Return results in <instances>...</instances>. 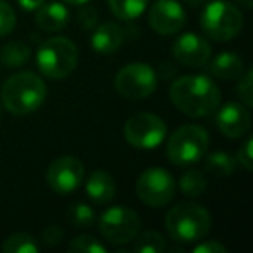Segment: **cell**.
I'll use <instances>...</instances> for the list:
<instances>
[{"mask_svg":"<svg viewBox=\"0 0 253 253\" xmlns=\"http://www.w3.org/2000/svg\"><path fill=\"white\" fill-rule=\"evenodd\" d=\"M170 101L184 115L205 118L218 108L220 90L217 84L205 75H186L172 84Z\"/></svg>","mask_w":253,"mask_h":253,"instance_id":"obj_1","label":"cell"},{"mask_svg":"<svg viewBox=\"0 0 253 253\" xmlns=\"http://www.w3.org/2000/svg\"><path fill=\"white\" fill-rule=\"evenodd\" d=\"M2 104L11 115L26 116L43 104L47 97V87L39 75L32 71H19L5 80L0 90Z\"/></svg>","mask_w":253,"mask_h":253,"instance_id":"obj_2","label":"cell"},{"mask_svg":"<svg viewBox=\"0 0 253 253\" xmlns=\"http://www.w3.org/2000/svg\"><path fill=\"white\" fill-rule=\"evenodd\" d=\"M165 229L177 243H196L211 229V215L203 205L184 201L170 208L165 217Z\"/></svg>","mask_w":253,"mask_h":253,"instance_id":"obj_3","label":"cell"},{"mask_svg":"<svg viewBox=\"0 0 253 253\" xmlns=\"http://www.w3.org/2000/svg\"><path fill=\"white\" fill-rule=\"evenodd\" d=\"M78 64V49L66 37L47 39L37 52V66L52 80L70 77Z\"/></svg>","mask_w":253,"mask_h":253,"instance_id":"obj_4","label":"cell"},{"mask_svg":"<svg viewBox=\"0 0 253 253\" xmlns=\"http://www.w3.org/2000/svg\"><path fill=\"white\" fill-rule=\"evenodd\" d=\"M208 149V132L200 125L179 126L167 142V158L173 165H194Z\"/></svg>","mask_w":253,"mask_h":253,"instance_id":"obj_5","label":"cell"},{"mask_svg":"<svg viewBox=\"0 0 253 253\" xmlns=\"http://www.w3.org/2000/svg\"><path fill=\"white\" fill-rule=\"evenodd\" d=\"M201 30L215 42L232 40L243 28V14L234 4L215 0L201 12Z\"/></svg>","mask_w":253,"mask_h":253,"instance_id":"obj_6","label":"cell"},{"mask_svg":"<svg viewBox=\"0 0 253 253\" xmlns=\"http://www.w3.org/2000/svg\"><path fill=\"white\" fill-rule=\"evenodd\" d=\"M141 217L134 208L111 207L99 217V232L113 245H126L134 241L141 231Z\"/></svg>","mask_w":253,"mask_h":253,"instance_id":"obj_7","label":"cell"},{"mask_svg":"<svg viewBox=\"0 0 253 253\" xmlns=\"http://www.w3.org/2000/svg\"><path fill=\"white\" fill-rule=\"evenodd\" d=\"M123 135L137 149L158 148L167 137V123L153 113H137L125 122Z\"/></svg>","mask_w":253,"mask_h":253,"instance_id":"obj_8","label":"cell"},{"mask_svg":"<svg viewBox=\"0 0 253 253\" xmlns=\"http://www.w3.org/2000/svg\"><path fill=\"white\" fill-rule=\"evenodd\" d=\"M156 73L149 64L132 63L123 66L115 77V90L122 97L139 101L149 97L156 88Z\"/></svg>","mask_w":253,"mask_h":253,"instance_id":"obj_9","label":"cell"},{"mask_svg":"<svg viewBox=\"0 0 253 253\" xmlns=\"http://www.w3.org/2000/svg\"><path fill=\"white\" fill-rule=\"evenodd\" d=\"M175 180L165 169L153 167L139 175L135 193L148 207H165L175 196Z\"/></svg>","mask_w":253,"mask_h":253,"instance_id":"obj_10","label":"cell"},{"mask_svg":"<svg viewBox=\"0 0 253 253\" xmlns=\"http://www.w3.org/2000/svg\"><path fill=\"white\" fill-rule=\"evenodd\" d=\"M85 177L82 162L75 156H61L47 169V184L52 191L66 194L75 191Z\"/></svg>","mask_w":253,"mask_h":253,"instance_id":"obj_11","label":"cell"},{"mask_svg":"<svg viewBox=\"0 0 253 253\" xmlns=\"http://www.w3.org/2000/svg\"><path fill=\"white\" fill-rule=\"evenodd\" d=\"M149 26L160 35H175L184 28L186 11L177 0H156L148 14Z\"/></svg>","mask_w":253,"mask_h":253,"instance_id":"obj_12","label":"cell"},{"mask_svg":"<svg viewBox=\"0 0 253 253\" xmlns=\"http://www.w3.org/2000/svg\"><path fill=\"white\" fill-rule=\"evenodd\" d=\"M172 54L179 63L189 68L207 66L211 57V47L196 33H184L173 42Z\"/></svg>","mask_w":253,"mask_h":253,"instance_id":"obj_13","label":"cell"},{"mask_svg":"<svg viewBox=\"0 0 253 253\" xmlns=\"http://www.w3.org/2000/svg\"><path fill=\"white\" fill-rule=\"evenodd\" d=\"M215 123L222 135L229 139H239L250 130L252 116L243 102H227L218 109Z\"/></svg>","mask_w":253,"mask_h":253,"instance_id":"obj_14","label":"cell"},{"mask_svg":"<svg viewBox=\"0 0 253 253\" xmlns=\"http://www.w3.org/2000/svg\"><path fill=\"white\" fill-rule=\"evenodd\" d=\"M125 42V30L118 23H102L90 37L92 49L99 54H113Z\"/></svg>","mask_w":253,"mask_h":253,"instance_id":"obj_15","label":"cell"},{"mask_svg":"<svg viewBox=\"0 0 253 253\" xmlns=\"http://www.w3.org/2000/svg\"><path fill=\"white\" fill-rule=\"evenodd\" d=\"M37 25L43 32H61L63 28H66L68 21H70V11L64 4L59 2H43L39 9H37Z\"/></svg>","mask_w":253,"mask_h":253,"instance_id":"obj_16","label":"cell"},{"mask_svg":"<svg viewBox=\"0 0 253 253\" xmlns=\"http://www.w3.org/2000/svg\"><path fill=\"white\" fill-rule=\"evenodd\" d=\"M88 198L97 205H106L115 198L116 186L115 179L109 175L106 170H94L88 175L87 184H85Z\"/></svg>","mask_w":253,"mask_h":253,"instance_id":"obj_17","label":"cell"},{"mask_svg":"<svg viewBox=\"0 0 253 253\" xmlns=\"http://www.w3.org/2000/svg\"><path fill=\"white\" fill-rule=\"evenodd\" d=\"M210 63V61H208ZM245 71V63L234 52H220L208 64V73L220 80H238Z\"/></svg>","mask_w":253,"mask_h":253,"instance_id":"obj_18","label":"cell"},{"mask_svg":"<svg viewBox=\"0 0 253 253\" xmlns=\"http://www.w3.org/2000/svg\"><path fill=\"white\" fill-rule=\"evenodd\" d=\"M236 158L227 151H215L205 158V170L215 177H229L236 170Z\"/></svg>","mask_w":253,"mask_h":253,"instance_id":"obj_19","label":"cell"},{"mask_svg":"<svg viewBox=\"0 0 253 253\" xmlns=\"http://www.w3.org/2000/svg\"><path fill=\"white\" fill-rule=\"evenodd\" d=\"M149 0H108L109 11L123 21L137 19L148 9Z\"/></svg>","mask_w":253,"mask_h":253,"instance_id":"obj_20","label":"cell"},{"mask_svg":"<svg viewBox=\"0 0 253 253\" xmlns=\"http://www.w3.org/2000/svg\"><path fill=\"white\" fill-rule=\"evenodd\" d=\"M165 250V238L156 231H139V234L134 238V252L137 253H163Z\"/></svg>","mask_w":253,"mask_h":253,"instance_id":"obj_21","label":"cell"},{"mask_svg":"<svg viewBox=\"0 0 253 253\" xmlns=\"http://www.w3.org/2000/svg\"><path fill=\"white\" fill-rule=\"evenodd\" d=\"M40 246L37 245V239L26 232H16L11 234L2 243L4 253H39Z\"/></svg>","mask_w":253,"mask_h":253,"instance_id":"obj_22","label":"cell"},{"mask_svg":"<svg viewBox=\"0 0 253 253\" xmlns=\"http://www.w3.org/2000/svg\"><path fill=\"white\" fill-rule=\"evenodd\" d=\"M0 59H2V63L5 66L19 68L28 63L30 49L23 42H9L0 49Z\"/></svg>","mask_w":253,"mask_h":253,"instance_id":"obj_23","label":"cell"},{"mask_svg":"<svg viewBox=\"0 0 253 253\" xmlns=\"http://www.w3.org/2000/svg\"><path fill=\"white\" fill-rule=\"evenodd\" d=\"M177 186H179V189L182 191L186 196L196 198V196H201V194L205 193V189H207V179H205V175L200 170L191 169L180 175Z\"/></svg>","mask_w":253,"mask_h":253,"instance_id":"obj_24","label":"cell"},{"mask_svg":"<svg viewBox=\"0 0 253 253\" xmlns=\"http://www.w3.org/2000/svg\"><path fill=\"white\" fill-rule=\"evenodd\" d=\"M68 220L77 229H88L95 222V211L87 203H75L68 208Z\"/></svg>","mask_w":253,"mask_h":253,"instance_id":"obj_25","label":"cell"},{"mask_svg":"<svg viewBox=\"0 0 253 253\" xmlns=\"http://www.w3.org/2000/svg\"><path fill=\"white\" fill-rule=\"evenodd\" d=\"M68 252L73 253H108V248L102 245L94 236L82 234L78 238H73L68 245Z\"/></svg>","mask_w":253,"mask_h":253,"instance_id":"obj_26","label":"cell"},{"mask_svg":"<svg viewBox=\"0 0 253 253\" xmlns=\"http://www.w3.org/2000/svg\"><path fill=\"white\" fill-rule=\"evenodd\" d=\"M238 95L241 99V102L246 108H252L253 106V70L243 71V75L238 78Z\"/></svg>","mask_w":253,"mask_h":253,"instance_id":"obj_27","label":"cell"},{"mask_svg":"<svg viewBox=\"0 0 253 253\" xmlns=\"http://www.w3.org/2000/svg\"><path fill=\"white\" fill-rule=\"evenodd\" d=\"M16 12L7 2L0 0V37H5L14 30Z\"/></svg>","mask_w":253,"mask_h":253,"instance_id":"obj_28","label":"cell"},{"mask_svg":"<svg viewBox=\"0 0 253 253\" xmlns=\"http://www.w3.org/2000/svg\"><path fill=\"white\" fill-rule=\"evenodd\" d=\"M77 19L85 32H90V30H94L95 23H97V12H95V9L92 5L82 4L80 11L77 14Z\"/></svg>","mask_w":253,"mask_h":253,"instance_id":"obj_29","label":"cell"},{"mask_svg":"<svg viewBox=\"0 0 253 253\" xmlns=\"http://www.w3.org/2000/svg\"><path fill=\"white\" fill-rule=\"evenodd\" d=\"M252 144H253V137H248L243 146L238 149V156H236V162L243 167L245 170L252 172L253 169V155H252Z\"/></svg>","mask_w":253,"mask_h":253,"instance_id":"obj_30","label":"cell"},{"mask_svg":"<svg viewBox=\"0 0 253 253\" xmlns=\"http://www.w3.org/2000/svg\"><path fill=\"white\" fill-rule=\"evenodd\" d=\"M64 236V231L59 227V225H49L42 231V243L47 246H56L61 243Z\"/></svg>","mask_w":253,"mask_h":253,"instance_id":"obj_31","label":"cell"},{"mask_svg":"<svg viewBox=\"0 0 253 253\" xmlns=\"http://www.w3.org/2000/svg\"><path fill=\"white\" fill-rule=\"evenodd\" d=\"M193 253H227V248L218 241H203L194 246Z\"/></svg>","mask_w":253,"mask_h":253,"instance_id":"obj_32","label":"cell"},{"mask_svg":"<svg viewBox=\"0 0 253 253\" xmlns=\"http://www.w3.org/2000/svg\"><path fill=\"white\" fill-rule=\"evenodd\" d=\"M18 2L25 11H37L45 0H18Z\"/></svg>","mask_w":253,"mask_h":253,"instance_id":"obj_33","label":"cell"},{"mask_svg":"<svg viewBox=\"0 0 253 253\" xmlns=\"http://www.w3.org/2000/svg\"><path fill=\"white\" fill-rule=\"evenodd\" d=\"M186 4H189L191 7H200V5L207 4V0H184Z\"/></svg>","mask_w":253,"mask_h":253,"instance_id":"obj_34","label":"cell"},{"mask_svg":"<svg viewBox=\"0 0 253 253\" xmlns=\"http://www.w3.org/2000/svg\"><path fill=\"white\" fill-rule=\"evenodd\" d=\"M63 2L71 4V5H82V4H87V2H90V0H63Z\"/></svg>","mask_w":253,"mask_h":253,"instance_id":"obj_35","label":"cell"},{"mask_svg":"<svg viewBox=\"0 0 253 253\" xmlns=\"http://www.w3.org/2000/svg\"><path fill=\"white\" fill-rule=\"evenodd\" d=\"M239 2V5H243L245 9H252V0H236Z\"/></svg>","mask_w":253,"mask_h":253,"instance_id":"obj_36","label":"cell"}]
</instances>
